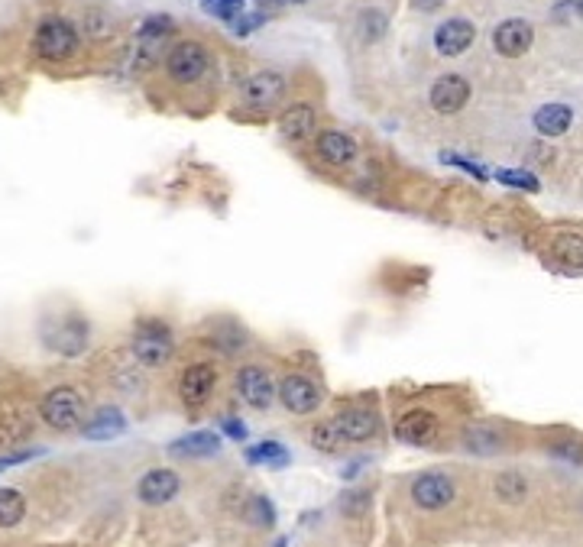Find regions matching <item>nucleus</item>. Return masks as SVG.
I'll return each mask as SVG.
<instances>
[{"instance_id":"obj_21","label":"nucleus","mask_w":583,"mask_h":547,"mask_svg":"<svg viewBox=\"0 0 583 547\" xmlns=\"http://www.w3.org/2000/svg\"><path fill=\"white\" fill-rule=\"evenodd\" d=\"M570 124H574V114H570L567 104H544L535 114V130L541 136H561L570 130Z\"/></svg>"},{"instance_id":"obj_6","label":"nucleus","mask_w":583,"mask_h":547,"mask_svg":"<svg viewBox=\"0 0 583 547\" xmlns=\"http://www.w3.org/2000/svg\"><path fill=\"white\" fill-rule=\"evenodd\" d=\"M276 396H279V402L286 405L292 415H312L314 408L322 405L318 386H314L308 376H302V372H292V376L282 379L279 389H276Z\"/></svg>"},{"instance_id":"obj_4","label":"nucleus","mask_w":583,"mask_h":547,"mask_svg":"<svg viewBox=\"0 0 583 547\" xmlns=\"http://www.w3.org/2000/svg\"><path fill=\"white\" fill-rule=\"evenodd\" d=\"M166 72L172 75V81L192 84L208 72V49L201 42H178L172 46L169 56H166Z\"/></svg>"},{"instance_id":"obj_18","label":"nucleus","mask_w":583,"mask_h":547,"mask_svg":"<svg viewBox=\"0 0 583 547\" xmlns=\"http://www.w3.org/2000/svg\"><path fill=\"white\" fill-rule=\"evenodd\" d=\"M124 431H127V418H124L120 408H98V415L81 428V434L88 440H110V438H120Z\"/></svg>"},{"instance_id":"obj_20","label":"nucleus","mask_w":583,"mask_h":547,"mask_svg":"<svg viewBox=\"0 0 583 547\" xmlns=\"http://www.w3.org/2000/svg\"><path fill=\"white\" fill-rule=\"evenodd\" d=\"M169 450L176 457H211L220 450V438L214 431H192L185 438L172 440Z\"/></svg>"},{"instance_id":"obj_25","label":"nucleus","mask_w":583,"mask_h":547,"mask_svg":"<svg viewBox=\"0 0 583 547\" xmlns=\"http://www.w3.org/2000/svg\"><path fill=\"white\" fill-rule=\"evenodd\" d=\"M525 492H528V483H525V476H519V473H502V476H496V496L502 499V502H522Z\"/></svg>"},{"instance_id":"obj_12","label":"nucleus","mask_w":583,"mask_h":547,"mask_svg":"<svg viewBox=\"0 0 583 547\" xmlns=\"http://www.w3.org/2000/svg\"><path fill=\"white\" fill-rule=\"evenodd\" d=\"M396 438L406 440V444H412V447H428L438 438V418H434L428 408H412V412H406L399 418Z\"/></svg>"},{"instance_id":"obj_2","label":"nucleus","mask_w":583,"mask_h":547,"mask_svg":"<svg viewBox=\"0 0 583 547\" xmlns=\"http://www.w3.org/2000/svg\"><path fill=\"white\" fill-rule=\"evenodd\" d=\"M133 354L143 366H162V363H169L172 354H176L172 330L162 321H143L133 334Z\"/></svg>"},{"instance_id":"obj_17","label":"nucleus","mask_w":583,"mask_h":547,"mask_svg":"<svg viewBox=\"0 0 583 547\" xmlns=\"http://www.w3.org/2000/svg\"><path fill=\"white\" fill-rule=\"evenodd\" d=\"M318 152H322V159L330 162V166H350L356 159V143L354 136L340 133V130H324L318 136Z\"/></svg>"},{"instance_id":"obj_5","label":"nucleus","mask_w":583,"mask_h":547,"mask_svg":"<svg viewBox=\"0 0 583 547\" xmlns=\"http://www.w3.org/2000/svg\"><path fill=\"white\" fill-rule=\"evenodd\" d=\"M457 496V486L448 473H422L412 483V502L424 512H438L444 505H450Z\"/></svg>"},{"instance_id":"obj_31","label":"nucleus","mask_w":583,"mask_h":547,"mask_svg":"<svg viewBox=\"0 0 583 547\" xmlns=\"http://www.w3.org/2000/svg\"><path fill=\"white\" fill-rule=\"evenodd\" d=\"M220 428H224V434H227V438H234V440L246 438V424H244V421H237V418H224V424H220Z\"/></svg>"},{"instance_id":"obj_1","label":"nucleus","mask_w":583,"mask_h":547,"mask_svg":"<svg viewBox=\"0 0 583 547\" xmlns=\"http://www.w3.org/2000/svg\"><path fill=\"white\" fill-rule=\"evenodd\" d=\"M39 415H43V421L49 424V428L72 431L81 424V418H85V398L78 396V389L59 386V389H52L49 396L43 398Z\"/></svg>"},{"instance_id":"obj_32","label":"nucleus","mask_w":583,"mask_h":547,"mask_svg":"<svg viewBox=\"0 0 583 547\" xmlns=\"http://www.w3.org/2000/svg\"><path fill=\"white\" fill-rule=\"evenodd\" d=\"M441 159H444V162H450V166H460V168H467V172H474L476 178H486V172H483L480 166H474V162L460 159V156H448V152H444V156H441Z\"/></svg>"},{"instance_id":"obj_30","label":"nucleus","mask_w":583,"mask_h":547,"mask_svg":"<svg viewBox=\"0 0 583 547\" xmlns=\"http://www.w3.org/2000/svg\"><path fill=\"white\" fill-rule=\"evenodd\" d=\"M340 509H344L347 515H364L366 509H370V492H360V489H356V492H347L344 499H340Z\"/></svg>"},{"instance_id":"obj_22","label":"nucleus","mask_w":583,"mask_h":547,"mask_svg":"<svg viewBox=\"0 0 583 547\" xmlns=\"http://www.w3.org/2000/svg\"><path fill=\"white\" fill-rule=\"evenodd\" d=\"M551 252H554V260L570 272H583V236L577 234H561L554 236V244H551Z\"/></svg>"},{"instance_id":"obj_14","label":"nucleus","mask_w":583,"mask_h":547,"mask_svg":"<svg viewBox=\"0 0 583 547\" xmlns=\"http://www.w3.org/2000/svg\"><path fill=\"white\" fill-rule=\"evenodd\" d=\"M178 486H182V480H178V473L172 470H150L140 480V486H136V496L143 499L146 505H162V502H172L178 492Z\"/></svg>"},{"instance_id":"obj_27","label":"nucleus","mask_w":583,"mask_h":547,"mask_svg":"<svg viewBox=\"0 0 583 547\" xmlns=\"http://www.w3.org/2000/svg\"><path fill=\"white\" fill-rule=\"evenodd\" d=\"M246 518L253 525H260V528H270L276 522V509H272V502L266 496H253L250 505H246Z\"/></svg>"},{"instance_id":"obj_10","label":"nucleus","mask_w":583,"mask_h":547,"mask_svg":"<svg viewBox=\"0 0 583 547\" xmlns=\"http://www.w3.org/2000/svg\"><path fill=\"white\" fill-rule=\"evenodd\" d=\"M344 444H364L380 434V415L370 412V408H347L334 418Z\"/></svg>"},{"instance_id":"obj_11","label":"nucleus","mask_w":583,"mask_h":547,"mask_svg":"<svg viewBox=\"0 0 583 547\" xmlns=\"http://www.w3.org/2000/svg\"><path fill=\"white\" fill-rule=\"evenodd\" d=\"M282 94H286V78H282L279 72H256V75H250L244 84L246 104L256 110H266V107H272V104H279Z\"/></svg>"},{"instance_id":"obj_7","label":"nucleus","mask_w":583,"mask_h":547,"mask_svg":"<svg viewBox=\"0 0 583 547\" xmlns=\"http://www.w3.org/2000/svg\"><path fill=\"white\" fill-rule=\"evenodd\" d=\"M237 392L250 408L266 412L272 398H276V382H272V376L262 366H244L237 372Z\"/></svg>"},{"instance_id":"obj_34","label":"nucleus","mask_w":583,"mask_h":547,"mask_svg":"<svg viewBox=\"0 0 583 547\" xmlns=\"http://www.w3.org/2000/svg\"><path fill=\"white\" fill-rule=\"evenodd\" d=\"M441 0H415V7H424V10H434Z\"/></svg>"},{"instance_id":"obj_3","label":"nucleus","mask_w":583,"mask_h":547,"mask_svg":"<svg viewBox=\"0 0 583 547\" xmlns=\"http://www.w3.org/2000/svg\"><path fill=\"white\" fill-rule=\"evenodd\" d=\"M78 49V30L68 20L49 17L36 30V52L49 62H65Z\"/></svg>"},{"instance_id":"obj_23","label":"nucleus","mask_w":583,"mask_h":547,"mask_svg":"<svg viewBox=\"0 0 583 547\" xmlns=\"http://www.w3.org/2000/svg\"><path fill=\"white\" fill-rule=\"evenodd\" d=\"M26 515V499L17 489H0V528H13L23 522Z\"/></svg>"},{"instance_id":"obj_24","label":"nucleus","mask_w":583,"mask_h":547,"mask_svg":"<svg viewBox=\"0 0 583 547\" xmlns=\"http://www.w3.org/2000/svg\"><path fill=\"white\" fill-rule=\"evenodd\" d=\"M246 460L250 463H270V466H286L288 463V450L279 440H262V444L250 447L246 450Z\"/></svg>"},{"instance_id":"obj_15","label":"nucleus","mask_w":583,"mask_h":547,"mask_svg":"<svg viewBox=\"0 0 583 547\" xmlns=\"http://www.w3.org/2000/svg\"><path fill=\"white\" fill-rule=\"evenodd\" d=\"M476 30L470 20H448V23H441L434 30V46H438L441 56H460V52L470 49V42H474Z\"/></svg>"},{"instance_id":"obj_8","label":"nucleus","mask_w":583,"mask_h":547,"mask_svg":"<svg viewBox=\"0 0 583 547\" xmlns=\"http://www.w3.org/2000/svg\"><path fill=\"white\" fill-rule=\"evenodd\" d=\"M214 382H218V370H214L211 363H192L182 379H178V396L188 408H198L211 398L214 392Z\"/></svg>"},{"instance_id":"obj_9","label":"nucleus","mask_w":583,"mask_h":547,"mask_svg":"<svg viewBox=\"0 0 583 547\" xmlns=\"http://www.w3.org/2000/svg\"><path fill=\"white\" fill-rule=\"evenodd\" d=\"M535 39V30L528 20H506V23H499L493 30V46H496L499 56H506V59H519L528 52Z\"/></svg>"},{"instance_id":"obj_13","label":"nucleus","mask_w":583,"mask_h":547,"mask_svg":"<svg viewBox=\"0 0 583 547\" xmlns=\"http://www.w3.org/2000/svg\"><path fill=\"white\" fill-rule=\"evenodd\" d=\"M428 98H432V107L438 110V114H457V110L470 101V84L460 75H441L438 81L432 84V94H428Z\"/></svg>"},{"instance_id":"obj_29","label":"nucleus","mask_w":583,"mask_h":547,"mask_svg":"<svg viewBox=\"0 0 583 547\" xmlns=\"http://www.w3.org/2000/svg\"><path fill=\"white\" fill-rule=\"evenodd\" d=\"M496 178H499V182H502V185L528 188V192H538V182H535V175H528V172H519V168H499Z\"/></svg>"},{"instance_id":"obj_35","label":"nucleus","mask_w":583,"mask_h":547,"mask_svg":"<svg viewBox=\"0 0 583 547\" xmlns=\"http://www.w3.org/2000/svg\"><path fill=\"white\" fill-rule=\"evenodd\" d=\"M279 4H304V0H279Z\"/></svg>"},{"instance_id":"obj_26","label":"nucleus","mask_w":583,"mask_h":547,"mask_svg":"<svg viewBox=\"0 0 583 547\" xmlns=\"http://www.w3.org/2000/svg\"><path fill=\"white\" fill-rule=\"evenodd\" d=\"M340 444H344V438H340V431L334 421H324V424H318V428L312 431V447L314 450H324V454H334V450H340Z\"/></svg>"},{"instance_id":"obj_19","label":"nucleus","mask_w":583,"mask_h":547,"mask_svg":"<svg viewBox=\"0 0 583 547\" xmlns=\"http://www.w3.org/2000/svg\"><path fill=\"white\" fill-rule=\"evenodd\" d=\"M314 124H318V117H314V107H308V104H296V107H288L286 114H282L279 120V130L286 140H292V143H302V140H308V136L314 133Z\"/></svg>"},{"instance_id":"obj_28","label":"nucleus","mask_w":583,"mask_h":547,"mask_svg":"<svg viewBox=\"0 0 583 547\" xmlns=\"http://www.w3.org/2000/svg\"><path fill=\"white\" fill-rule=\"evenodd\" d=\"M201 7L220 20H237L244 13V0H201Z\"/></svg>"},{"instance_id":"obj_33","label":"nucleus","mask_w":583,"mask_h":547,"mask_svg":"<svg viewBox=\"0 0 583 547\" xmlns=\"http://www.w3.org/2000/svg\"><path fill=\"white\" fill-rule=\"evenodd\" d=\"M260 23H262L260 13H256V17H244V20L237 17V23H234V30H237L240 36H246V33H250V30H253V26H260Z\"/></svg>"},{"instance_id":"obj_16","label":"nucleus","mask_w":583,"mask_h":547,"mask_svg":"<svg viewBox=\"0 0 583 547\" xmlns=\"http://www.w3.org/2000/svg\"><path fill=\"white\" fill-rule=\"evenodd\" d=\"M172 33V20L169 17H150L143 23V30H140V62L136 65L146 68L156 62V56H159L162 49V39Z\"/></svg>"}]
</instances>
